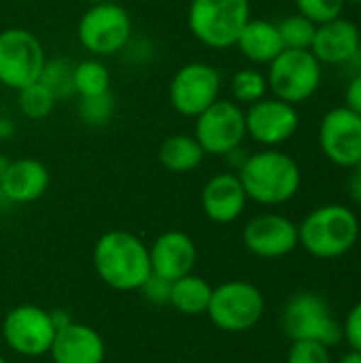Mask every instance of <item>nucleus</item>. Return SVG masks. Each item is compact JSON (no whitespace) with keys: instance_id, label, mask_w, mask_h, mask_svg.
Here are the masks:
<instances>
[{"instance_id":"nucleus-1","label":"nucleus","mask_w":361,"mask_h":363,"mask_svg":"<svg viewBox=\"0 0 361 363\" xmlns=\"http://www.w3.org/2000/svg\"><path fill=\"white\" fill-rule=\"evenodd\" d=\"M94 270L115 291H138L151 277L149 247L132 232L111 230L94 245Z\"/></svg>"},{"instance_id":"nucleus-2","label":"nucleus","mask_w":361,"mask_h":363,"mask_svg":"<svg viewBox=\"0 0 361 363\" xmlns=\"http://www.w3.org/2000/svg\"><path fill=\"white\" fill-rule=\"evenodd\" d=\"M236 174L247 198L264 206H279L294 200L302 185L298 162L277 147L251 153Z\"/></svg>"},{"instance_id":"nucleus-3","label":"nucleus","mask_w":361,"mask_h":363,"mask_svg":"<svg viewBox=\"0 0 361 363\" xmlns=\"http://www.w3.org/2000/svg\"><path fill=\"white\" fill-rule=\"evenodd\" d=\"M360 238V219L345 204H323L298 225L300 247L317 259L347 255Z\"/></svg>"},{"instance_id":"nucleus-4","label":"nucleus","mask_w":361,"mask_h":363,"mask_svg":"<svg viewBox=\"0 0 361 363\" xmlns=\"http://www.w3.org/2000/svg\"><path fill=\"white\" fill-rule=\"evenodd\" d=\"M249 19V0H191L187 11L191 34L211 49L234 47Z\"/></svg>"},{"instance_id":"nucleus-5","label":"nucleus","mask_w":361,"mask_h":363,"mask_svg":"<svg viewBox=\"0 0 361 363\" xmlns=\"http://www.w3.org/2000/svg\"><path fill=\"white\" fill-rule=\"evenodd\" d=\"M323 64L311 53V49H283L268 64V87L274 98L294 106L315 96L321 85Z\"/></svg>"},{"instance_id":"nucleus-6","label":"nucleus","mask_w":361,"mask_h":363,"mask_svg":"<svg viewBox=\"0 0 361 363\" xmlns=\"http://www.w3.org/2000/svg\"><path fill=\"white\" fill-rule=\"evenodd\" d=\"M266 311L264 294L249 281H228L213 287L211 304L206 308L215 328L228 334H240L255 328Z\"/></svg>"},{"instance_id":"nucleus-7","label":"nucleus","mask_w":361,"mask_h":363,"mask_svg":"<svg viewBox=\"0 0 361 363\" xmlns=\"http://www.w3.org/2000/svg\"><path fill=\"white\" fill-rule=\"evenodd\" d=\"M283 332L296 340H315L326 347H334L343 340V325L332 315L328 302L313 294H296L283 308Z\"/></svg>"},{"instance_id":"nucleus-8","label":"nucleus","mask_w":361,"mask_h":363,"mask_svg":"<svg viewBox=\"0 0 361 363\" xmlns=\"http://www.w3.org/2000/svg\"><path fill=\"white\" fill-rule=\"evenodd\" d=\"M77 36L94 55H115L132 40V17L115 2L91 4L79 19Z\"/></svg>"},{"instance_id":"nucleus-9","label":"nucleus","mask_w":361,"mask_h":363,"mask_svg":"<svg viewBox=\"0 0 361 363\" xmlns=\"http://www.w3.org/2000/svg\"><path fill=\"white\" fill-rule=\"evenodd\" d=\"M55 323L51 311H45L34 304H21L11 308L2 317L0 336L6 347L21 357H43L49 355V349L55 338Z\"/></svg>"},{"instance_id":"nucleus-10","label":"nucleus","mask_w":361,"mask_h":363,"mask_svg":"<svg viewBox=\"0 0 361 363\" xmlns=\"http://www.w3.org/2000/svg\"><path fill=\"white\" fill-rule=\"evenodd\" d=\"M45 62V49L30 30L6 28L0 32V83L4 87L19 91L36 83Z\"/></svg>"},{"instance_id":"nucleus-11","label":"nucleus","mask_w":361,"mask_h":363,"mask_svg":"<svg viewBox=\"0 0 361 363\" xmlns=\"http://www.w3.org/2000/svg\"><path fill=\"white\" fill-rule=\"evenodd\" d=\"M196 140L206 155H228L247 136L245 111L234 100H217L196 117Z\"/></svg>"},{"instance_id":"nucleus-12","label":"nucleus","mask_w":361,"mask_h":363,"mask_svg":"<svg viewBox=\"0 0 361 363\" xmlns=\"http://www.w3.org/2000/svg\"><path fill=\"white\" fill-rule=\"evenodd\" d=\"M221 74L206 62H189L181 66L170 81V104L183 117H198L219 100Z\"/></svg>"},{"instance_id":"nucleus-13","label":"nucleus","mask_w":361,"mask_h":363,"mask_svg":"<svg viewBox=\"0 0 361 363\" xmlns=\"http://www.w3.org/2000/svg\"><path fill=\"white\" fill-rule=\"evenodd\" d=\"M319 147L323 155L340 168L360 164L361 115L347 106L330 108L319 123Z\"/></svg>"},{"instance_id":"nucleus-14","label":"nucleus","mask_w":361,"mask_h":363,"mask_svg":"<svg viewBox=\"0 0 361 363\" xmlns=\"http://www.w3.org/2000/svg\"><path fill=\"white\" fill-rule=\"evenodd\" d=\"M247 136L266 149L287 143L300 128L298 108L279 98H262L245 111Z\"/></svg>"},{"instance_id":"nucleus-15","label":"nucleus","mask_w":361,"mask_h":363,"mask_svg":"<svg viewBox=\"0 0 361 363\" xmlns=\"http://www.w3.org/2000/svg\"><path fill=\"white\" fill-rule=\"evenodd\" d=\"M243 242L249 253L262 259H279L300 247L298 225L277 213L253 217L243 230Z\"/></svg>"},{"instance_id":"nucleus-16","label":"nucleus","mask_w":361,"mask_h":363,"mask_svg":"<svg viewBox=\"0 0 361 363\" xmlns=\"http://www.w3.org/2000/svg\"><path fill=\"white\" fill-rule=\"evenodd\" d=\"M149 259L153 274L168 281H177L194 272L198 264V249L189 234L181 230H168L160 234L149 247Z\"/></svg>"},{"instance_id":"nucleus-17","label":"nucleus","mask_w":361,"mask_h":363,"mask_svg":"<svg viewBox=\"0 0 361 363\" xmlns=\"http://www.w3.org/2000/svg\"><path fill=\"white\" fill-rule=\"evenodd\" d=\"M49 355L53 363H104L106 345L94 328L70 321L55 332Z\"/></svg>"},{"instance_id":"nucleus-18","label":"nucleus","mask_w":361,"mask_h":363,"mask_svg":"<svg viewBox=\"0 0 361 363\" xmlns=\"http://www.w3.org/2000/svg\"><path fill=\"white\" fill-rule=\"evenodd\" d=\"M247 200H249L247 191L238 174L234 172H221L209 179L200 196L204 215L213 223H221V225L234 223L243 215Z\"/></svg>"},{"instance_id":"nucleus-19","label":"nucleus","mask_w":361,"mask_h":363,"mask_svg":"<svg viewBox=\"0 0 361 363\" xmlns=\"http://www.w3.org/2000/svg\"><path fill=\"white\" fill-rule=\"evenodd\" d=\"M49 170L34 157L13 160L0 181V196L11 204H30L45 196L49 187Z\"/></svg>"},{"instance_id":"nucleus-20","label":"nucleus","mask_w":361,"mask_h":363,"mask_svg":"<svg viewBox=\"0 0 361 363\" xmlns=\"http://www.w3.org/2000/svg\"><path fill=\"white\" fill-rule=\"evenodd\" d=\"M361 47L360 28L345 19L343 15L319 23L315 30V38L311 45V53L321 62V64H334L343 66L357 49Z\"/></svg>"},{"instance_id":"nucleus-21","label":"nucleus","mask_w":361,"mask_h":363,"mask_svg":"<svg viewBox=\"0 0 361 363\" xmlns=\"http://www.w3.org/2000/svg\"><path fill=\"white\" fill-rule=\"evenodd\" d=\"M234 47L253 64H270L285 49L277 23L268 19H249Z\"/></svg>"},{"instance_id":"nucleus-22","label":"nucleus","mask_w":361,"mask_h":363,"mask_svg":"<svg viewBox=\"0 0 361 363\" xmlns=\"http://www.w3.org/2000/svg\"><path fill=\"white\" fill-rule=\"evenodd\" d=\"M204 155L206 153L200 147V143L196 140V136H189V134L168 136L160 145V153H157L160 164L174 174L194 172L204 162Z\"/></svg>"},{"instance_id":"nucleus-23","label":"nucleus","mask_w":361,"mask_h":363,"mask_svg":"<svg viewBox=\"0 0 361 363\" xmlns=\"http://www.w3.org/2000/svg\"><path fill=\"white\" fill-rule=\"evenodd\" d=\"M213 287L198 274H185L177 281H172L170 291V304L177 313L187 317L206 315V308L211 304Z\"/></svg>"},{"instance_id":"nucleus-24","label":"nucleus","mask_w":361,"mask_h":363,"mask_svg":"<svg viewBox=\"0 0 361 363\" xmlns=\"http://www.w3.org/2000/svg\"><path fill=\"white\" fill-rule=\"evenodd\" d=\"M72 85H74V94H79L81 98L104 94L109 91L111 85L109 68L96 57L83 60L77 66H72Z\"/></svg>"},{"instance_id":"nucleus-25","label":"nucleus","mask_w":361,"mask_h":363,"mask_svg":"<svg viewBox=\"0 0 361 363\" xmlns=\"http://www.w3.org/2000/svg\"><path fill=\"white\" fill-rule=\"evenodd\" d=\"M232 98L238 104H253L262 98H266V89H268V81L266 74H262L255 68H243L238 72H234L232 83Z\"/></svg>"},{"instance_id":"nucleus-26","label":"nucleus","mask_w":361,"mask_h":363,"mask_svg":"<svg viewBox=\"0 0 361 363\" xmlns=\"http://www.w3.org/2000/svg\"><path fill=\"white\" fill-rule=\"evenodd\" d=\"M277 28H279L285 49H311L317 23H313L309 17L300 13H294V15H287L283 21H279Z\"/></svg>"},{"instance_id":"nucleus-27","label":"nucleus","mask_w":361,"mask_h":363,"mask_svg":"<svg viewBox=\"0 0 361 363\" xmlns=\"http://www.w3.org/2000/svg\"><path fill=\"white\" fill-rule=\"evenodd\" d=\"M55 102L57 100L53 98V94L38 81L32 83V85H26V87H21L17 91V106L28 119H45V117H49Z\"/></svg>"},{"instance_id":"nucleus-28","label":"nucleus","mask_w":361,"mask_h":363,"mask_svg":"<svg viewBox=\"0 0 361 363\" xmlns=\"http://www.w3.org/2000/svg\"><path fill=\"white\" fill-rule=\"evenodd\" d=\"M38 83H43L55 100H64L70 94H74V85H72V66L62 60H47L43 66V72L38 77Z\"/></svg>"},{"instance_id":"nucleus-29","label":"nucleus","mask_w":361,"mask_h":363,"mask_svg":"<svg viewBox=\"0 0 361 363\" xmlns=\"http://www.w3.org/2000/svg\"><path fill=\"white\" fill-rule=\"evenodd\" d=\"M77 113H79V119L91 128H102L106 125L113 115H115V98L109 91L104 94H98V96H85L79 100V106H77Z\"/></svg>"},{"instance_id":"nucleus-30","label":"nucleus","mask_w":361,"mask_h":363,"mask_svg":"<svg viewBox=\"0 0 361 363\" xmlns=\"http://www.w3.org/2000/svg\"><path fill=\"white\" fill-rule=\"evenodd\" d=\"M345 0H296L298 13L309 17L313 23H326L343 15Z\"/></svg>"},{"instance_id":"nucleus-31","label":"nucleus","mask_w":361,"mask_h":363,"mask_svg":"<svg viewBox=\"0 0 361 363\" xmlns=\"http://www.w3.org/2000/svg\"><path fill=\"white\" fill-rule=\"evenodd\" d=\"M287 363H334L330 347L315 340H296L291 342Z\"/></svg>"},{"instance_id":"nucleus-32","label":"nucleus","mask_w":361,"mask_h":363,"mask_svg":"<svg viewBox=\"0 0 361 363\" xmlns=\"http://www.w3.org/2000/svg\"><path fill=\"white\" fill-rule=\"evenodd\" d=\"M145 300L149 304H155V306H168L170 304V291H172V281L168 279H162L157 274L151 272V277L143 283V287L138 289Z\"/></svg>"},{"instance_id":"nucleus-33","label":"nucleus","mask_w":361,"mask_h":363,"mask_svg":"<svg viewBox=\"0 0 361 363\" xmlns=\"http://www.w3.org/2000/svg\"><path fill=\"white\" fill-rule=\"evenodd\" d=\"M343 338L355 351H361V302H357L343 323Z\"/></svg>"},{"instance_id":"nucleus-34","label":"nucleus","mask_w":361,"mask_h":363,"mask_svg":"<svg viewBox=\"0 0 361 363\" xmlns=\"http://www.w3.org/2000/svg\"><path fill=\"white\" fill-rule=\"evenodd\" d=\"M345 106L361 115V74L351 77V81L345 89Z\"/></svg>"},{"instance_id":"nucleus-35","label":"nucleus","mask_w":361,"mask_h":363,"mask_svg":"<svg viewBox=\"0 0 361 363\" xmlns=\"http://www.w3.org/2000/svg\"><path fill=\"white\" fill-rule=\"evenodd\" d=\"M349 196L355 204L361 206V162L351 168V177H349Z\"/></svg>"},{"instance_id":"nucleus-36","label":"nucleus","mask_w":361,"mask_h":363,"mask_svg":"<svg viewBox=\"0 0 361 363\" xmlns=\"http://www.w3.org/2000/svg\"><path fill=\"white\" fill-rule=\"evenodd\" d=\"M226 160H228V164L232 166V168H236V170H240L243 168V164L247 162V157H249V153L243 149V147H236L234 151H230L228 155H223Z\"/></svg>"},{"instance_id":"nucleus-37","label":"nucleus","mask_w":361,"mask_h":363,"mask_svg":"<svg viewBox=\"0 0 361 363\" xmlns=\"http://www.w3.org/2000/svg\"><path fill=\"white\" fill-rule=\"evenodd\" d=\"M343 68H345V72L347 74H351V77H360L361 74V47L343 64Z\"/></svg>"},{"instance_id":"nucleus-38","label":"nucleus","mask_w":361,"mask_h":363,"mask_svg":"<svg viewBox=\"0 0 361 363\" xmlns=\"http://www.w3.org/2000/svg\"><path fill=\"white\" fill-rule=\"evenodd\" d=\"M336 363H361V351H355V349H351L349 353H345L340 359Z\"/></svg>"},{"instance_id":"nucleus-39","label":"nucleus","mask_w":361,"mask_h":363,"mask_svg":"<svg viewBox=\"0 0 361 363\" xmlns=\"http://www.w3.org/2000/svg\"><path fill=\"white\" fill-rule=\"evenodd\" d=\"M9 134H11V125H9V121H6V119H2V117H0V140H2V138H6Z\"/></svg>"},{"instance_id":"nucleus-40","label":"nucleus","mask_w":361,"mask_h":363,"mask_svg":"<svg viewBox=\"0 0 361 363\" xmlns=\"http://www.w3.org/2000/svg\"><path fill=\"white\" fill-rule=\"evenodd\" d=\"M9 164H11V160H9V157H4V155H0V181H2V177H4V172H6V168H9Z\"/></svg>"},{"instance_id":"nucleus-41","label":"nucleus","mask_w":361,"mask_h":363,"mask_svg":"<svg viewBox=\"0 0 361 363\" xmlns=\"http://www.w3.org/2000/svg\"><path fill=\"white\" fill-rule=\"evenodd\" d=\"M345 2H351V4H361V0H345Z\"/></svg>"},{"instance_id":"nucleus-42","label":"nucleus","mask_w":361,"mask_h":363,"mask_svg":"<svg viewBox=\"0 0 361 363\" xmlns=\"http://www.w3.org/2000/svg\"><path fill=\"white\" fill-rule=\"evenodd\" d=\"M87 2H91V4H98V2H106V0H87Z\"/></svg>"},{"instance_id":"nucleus-43","label":"nucleus","mask_w":361,"mask_h":363,"mask_svg":"<svg viewBox=\"0 0 361 363\" xmlns=\"http://www.w3.org/2000/svg\"><path fill=\"white\" fill-rule=\"evenodd\" d=\"M0 363H6V359H4V357H2V355H0Z\"/></svg>"},{"instance_id":"nucleus-44","label":"nucleus","mask_w":361,"mask_h":363,"mask_svg":"<svg viewBox=\"0 0 361 363\" xmlns=\"http://www.w3.org/2000/svg\"><path fill=\"white\" fill-rule=\"evenodd\" d=\"M0 328H2V317H0Z\"/></svg>"}]
</instances>
